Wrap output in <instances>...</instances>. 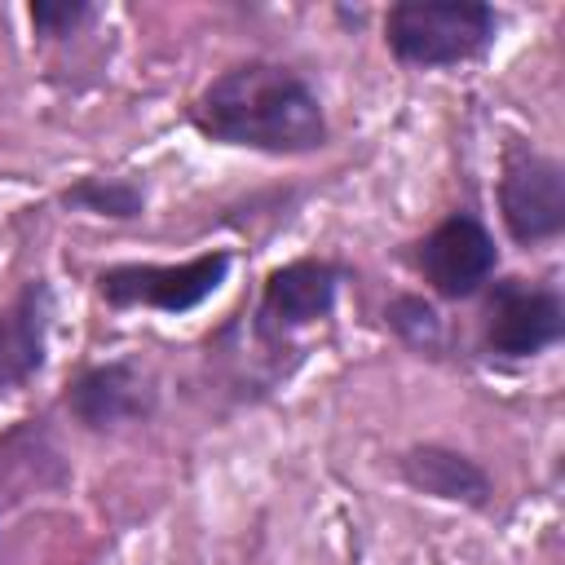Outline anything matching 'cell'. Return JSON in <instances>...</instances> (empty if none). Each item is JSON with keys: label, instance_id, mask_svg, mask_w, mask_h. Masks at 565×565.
<instances>
[{"label": "cell", "instance_id": "cell-11", "mask_svg": "<svg viewBox=\"0 0 565 565\" xmlns=\"http://www.w3.org/2000/svg\"><path fill=\"white\" fill-rule=\"evenodd\" d=\"M62 207L110 216V221H137L146 212V190L124 177H79L75 185L62 190Z\"/></svg>", "mask_w": 565, "mask_h": 565}, {"label": "cell", "instance_id": "cell-9", "mask_svg": "<svg viewBox=\"0 0 565 565\" xmlns=\"http://www.w3.org/2000/svg\"><path fill=\"white\" fill-rule=\"evenodd\" d=\"M49 327H53V287L44 278H31L0 309V397H13L44 371Z\"/></svg>", "mask_w": 565, "mask_h": 565}, {"label": "cell", "instance_id": "cell-7", "mask_svg": "<svg viewBox=\"0 0 565 565\" xmlns=\"http://www.w3.org/2000/svg\"><path fill=\"white\" fill-rule=\"evenodd\" d=\"M349 278V269L340 260H318V256H305V260H287L278 269L265 274V287H260V305H256V335L260 340H282L300 327H313L322 322L331 309H335V291L340 282Z\"/></svg>", "mask_w": 565, "mask_h": 565}, {"label": "cell", "instance_id": "cell-4", "mask_svg": "<svg viewBox=\"0 0 565 565\" xmlns=\"http://www.w3.org/2000/svg\"><path fill=\"white\" fill-rule=\"evenodd\" d=\"M565 335V300L556 287L525 282V278H499L486 282V309H481V340L494 358L521 362L539 358Z\"/></svg>", "mask_w": 565, "mask_h": 565}, {"label": "cell", "instance_id": "cell-1", "mask_svg": "<svg viewBox=\"0 0 565 565\" xmlns=\"http://www.w3.org/2000/svg\"><path fill=\"white\" fill-rule=\"evenodd\" d=\"M190 124L216 141L256 154H313L327 146V110L313 84L282 62H238L221 71L190 106Z\"/></svg>", "mask_w": 565, "mask_h": 565}, {"label": "cell", "instance_id": "cell-2", "mask_svg": "<svg viewBox=\"0 0 565 565\" xmlns=\"http://www.w3.org/2000/svg\"><path fill=\"white\" fill-rule=\"evenodd\" d=\"M499 13L481 0H402L384 13V44L402 66L437 71L481 57L494 44Z\"/></svg>", "mask_w": 565, "mask_h": 565}, {"label": "cell", "instance_id": "cell-6", "mask_svg": "<svg viewBox=\"0 0 565 565\" xmlns=\"http://www.w3.org/2000/svg\"><path fill=\"white\" fill-rule=\"evenodd\" d=\"M499 216L516 247H539L565 230V168L534 150H512L499 177Z\"/></svg>", "mask_w": 565, "mask_h": 565}, {"label": "cell", "instance_id": "cell-8", "mask_svg": "<svg viewBox=\"0 0 565 565\" xmlns=\"http://www.w3.org/2000/svg\"><path fill=\"white\" fill-rule=\"evenodd\" d=\"M62 402L75 415V424H84L88 433H110L119 424L150 419L154 406H159V388H154V380H150V371L141 362L115 358V362L84 366L66 384Z\"/></svg>", "mask_w": 565, "mask_h": 565}, {"label": "cell", "instance_id": "cell-13", "mask_svg": "<svg viewBox=\"0 0 565 565\" xmlns=\"http://www.w3.org/2000/svg\"><path fill=\"white\" fill-rule=\"evenodd\" d=\"M88 18H93V4H84V0H35V4H31V26H35L44 40L75 35Z\"/></svg>", "mask_w": 565, "mask_h": 565}, {"label": "cell", "instance_id": "cell-5", "mask_svg": "<svg viewBox=\"0 0 565 565\" xmlns=\"http://www.w3.org/2000/svg\"><path fill=\"white\" fill-rule=\"evenodd\" d=\"M411 260L437 296L468 300L494 278L499 247H494V234L486 230V221L477 212H450L441 225H433L415 243Z\"/></svg>", "mask_w": 565, "mask_h": 565}, {"label": "cell", "instance_id": "cell-3", "mask_svg": "<svg viewBox=\"0 0 565 565\" xmlns=\"http://www.w3.org/2000/svg\"><path fill=\"white\" fill-rule=\"evenodd\" d=\"M230 278V252H203L181 265H110L97 269V296L110 309L190 313Z\"/></svg>", "mask_w": 565, "mask_h": 565}, {"label": "cell", "instance_id": "cell-12", "mask_svg": "<svg viewBox=\"0 0 565 565\" xmlns=\"http://www.w3.org/2000/svg\"><path fill=\"white\" fill-rule=\"evenodd\" d=\"M384 322L397 331V340H406L419 353H437L446 344V327L437 305H428L424 296H393L384 309Z\"/></svg>", "mask_w": 565, "mask_h": 565}, {"label": "cell", "instance_id": "cell-10", "mask_svg": "<svg viewBox=\"0 0 565 565\" xmlns=\"http://www.w3.org/2000/svg\"><path fill=\"white\" fill-rule=\"evenodd\" d=\"M397 477L419 494L463 503V508H486L490 494H494L490 472L477 459H468L463 450L441 446V441H419V446L402 450L397 455Z\"/></svg>", "mask_w": 565, "mask_h": 565}]
</instances>
